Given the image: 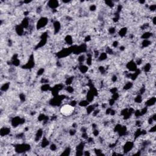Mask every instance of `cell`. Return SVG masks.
<instances>
[{
  "mask_svg": "<svg viewBox=\"0 0 156 156\" xmlns=\"http://www.w3.org/2000/svg\"><path fill=\"white\" fill-rule=\"evenodd\" d=\"M74 107L70 105H65L61 108V112L65 116H68L73 113Z\"/></svg>",
  "mask_w": 156,
  "mask_h": 156,
  "instance_id": "cell-1",
  "label": "cell"
}]
</instances>
